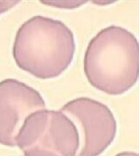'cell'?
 Wrapping results in <instances>:
<instances>
[{
	"instance_id": "6da1fadb",
	"label": "cell",
	"mask_w": 139,
	"mask_h": 156,
	"mask_svg": "<svg viewBox=\"0 0 139 156\" xmlns=\"http://www.w3.org/2000/svg\"><path fill=\"white\" fill-rule=\"evenodd\" d=\"M137 39L126 28L110 26L91 39L85 53L83 70L90 84L111 95L131 89L139 78Z\"/></svg>"
},
{
	"instance_id": "7a4b0ae2",
	"label": "cell",
	"mask_w": 139,
	"mask_h": 156,
	"mask_svg": "<svg viewBox=\"0 0 139 156\" xmlns=\"http://www.w3.org/2000/svg\"><path fill=\"white\" fill-rule=\"evenodd\" d=\"M72 31L60 20L35 16L17 31L12 55L17 66L35 78H57L72 62L75 52Z\"/></svg>"
},
{
	"instance_id": "3957f363",
	"label": "cell",
	"mask_w": 139,
	"mask_h": 156,
	"mask_svg": "<svg viewBox=\"0 0 139 156\" xmlns=\"http://www.w3.org/2000/svg\"><path fill=\"white\" fill-rule=\"evenodd\" d=\"M25 156H75L77 130L60 111L43 109L26 119L16 140Z\"/></svg>"
},
{
	"instance_id": "277c9868",
	"label": "cell",
	"mask_w": 139,
	"mask_h": 156,
	"mask_svg": "<svg viewBox=\"0 0 139 156\" xmlns=\"http://www.w3.org/2000/svg\"><path fill=\"white\" fill-rule=\"evenodd\" d=\"M77 130L79 146L75 156H99L111 145L117 134V122L108 106L80 97L60 109Z\"/></svg>"
},
{
	"instance_id": "5b68a950",
	"label": "cell",
	"mask_w": 139,
	"mask_h": 156,
	"mask_svg": "<svg viewBox=\"0 0 139 156\" xmlns=\"http://www.w3.org/2000/svg\"><path fill=\"white\" fill-rule=\"evenodd\" d=\"M46 109L39 92L15 79L0 82V144L17 146V136L25 120L35 112Z\"/></svg>"
},
{
	"instance_id": "8992f818",
	"label": "cell",
	"mask_w": 139,
	"mask_h": 156,
	"mask_svg": "<svg viewBox=\"0 0 139 156\" xmlns=\"http://www.w3.org/2000/svg\"><path fill=\"white\" fill-rule=\"evenodd\" d=\"M20 1H0V15L16 5Z\"/></svg>"
},
{
	"instance_id": "52a82bcc",
	"label": "cell",
	"mask_w": 139,
	"mask_h": 156,
	"mask_svg": "<svg viewBox=\"0 0 139 156\" xmlns=\"http://www.w3.org/2000/svg\"><path fill=\"white\" fill-rule=\"evenodd\" d=\"M115 156H139V154L134 152H123Z\"/></svg>"
}]
</instances>
